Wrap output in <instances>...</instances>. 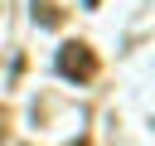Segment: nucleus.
<instances>
[{
    "instance_id": "1",
    "label": "nucleus",
    "mask_w": 155,
    "mask_h": 146,
    "mask_svg": "<svg viewBox=\"0 0 155 146\" xmlns=\"http://www.w3.org/2000/svg\"><path fill=\"white\" fill-rule=\"evenodd\" d=\"M53 68H58L68 83H92V78H97V54H92L87 39H68V44H58Z\"/></svg>"
},
{
    "instance_id": "2",
    "label": "nucleus",
    "mask_w": 155,
    "mask_h": 146,
    "mask_svg": "<svg viewBox=\"0 0 155 146\" xmlns=\"http://www.w3.org/2000/svg\"><path fill=\"white\" fill-rule=\"evenodd\" d=\"M34 19H39L44 29H53V24H63V10H58L53 0H34Z\"/></svg>"
},
{
    "instance_id": "3",
    "label": "nucleus",
    "mask_w": 155,
    "mask_h": 146,
    "mask_svg": "<svg viewBox=\"0 0 155 146\" xmlns=\"http://www.w3.org/2000/svg\"><path fill=\"white\" fill-rule=\"evenodd\" d=\"M5 127H10V112L0 107V141H5Z\"/></svg>"
},
{
    "instance_id": "4",
    "label": "nucleus",
    "mask_w": 155,
    "mask_h": 146,
    "mask_svg": "<svg viewBox=\"0 0 155 146\" xmlns=\"http://www.w3.org/2000/svg\"><path fill=\"white\" fill-rule=\"evenodd\" d=\"M68 146H87V141H82V136H78V141H68Z\"/></svg>"
}]
</instances>
